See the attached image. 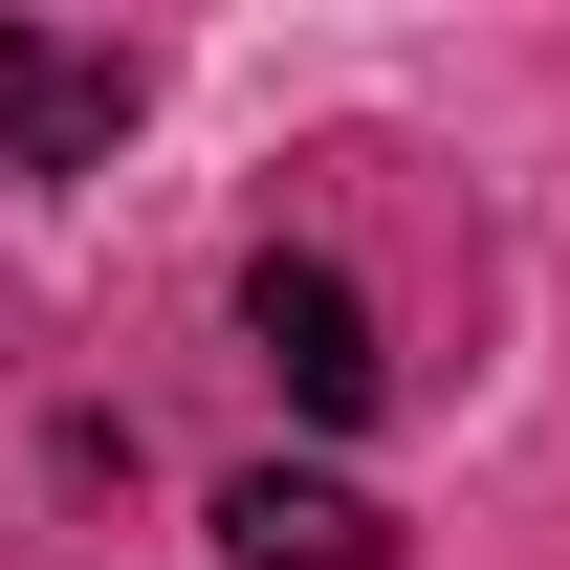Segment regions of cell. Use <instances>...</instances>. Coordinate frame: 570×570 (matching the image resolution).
<instances>
[{
  "label": "cell",
  "mask_w": 570,
  "mask_h": 570,
  "mask_svg": "<svg viewBox=\"0 0 570 570\" xmlns=\"http://www.w3.org/2000/svg\"><path fill=\"white\" fill-rule=\"evenodd\" d=\"M242 352L285 373V395H307V417H373V307H352V264H242Z\"/></svg>",
  "instance_id": "6da1fadb"
},
{
  "label": "cell",
  "mask_w": 570,
  "mask_h": 570,
  "mask_svg": "<svg viewBox=\"0 0 570 570\" xmlns=\"http://www.w3.org/2000/svg\"><path fill=\"white\" fill-rule=\"evenodd\" d=\"M110 132H132V67H110V45H45V22H0V176H88Z\"/></svg>",
  "instance_id": "7a4b0ae2"
},
{
  "label": "cell",
  "mask_w": 570,
  "mask_h": 570,
  "mask_svg": "<svg viewBox=\"0 0 570 570\" xmlns=\"http://www.w3.org/2000/svg\"><path fill=\"white\" fill-rule=\"evenodd\" d=\"M219 549L242 570H395V504L330 483V461H242V483H219Z\"/></svg>",
  "instance_id": "3957f363"
}]
</instances>
